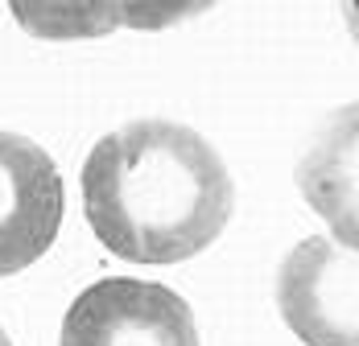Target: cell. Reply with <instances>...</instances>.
I'll list each match as a JSON object with an SVG mask.
<instances>
[{
  "instance_id": "6da1fadb",
  "label": "cell",
  "mask_w": 359,
  "mask_h": 346,
  "mask_svg": "<svg viewBox=\"0 0 359 346\" xmlns=\"http://www.w3.org/2000/svg\"><path fill=\"white\" fill-rule=\"evenodd\" d=\"M236 186L211 140L186 124L137 120L83 165V210L111 256L178 264L223 235Z\"/></svg>"
},
{
  "instance_id": "7a4b0ae2",
  "label": "cell",
  "mask_w": 359,
  "mask_h": 346,
  "mask_svg": "<svg viewBox=\"0 0 359 346\" xmlns=\"http://www.w3.org/2000/svg\"><path fill=\"white\" fill-rule=\"evenodd\" d=\"M58 346H198L194 313L157 280L108 277L79 293Z\"/></svg>"
},
{
  "instance_id": "3957f363",
  "label": "cell",
  "mask_w": 359,
  "mask_h": 346,
  "mask_svg": "<svg viewBox=\"0 0 359 346\" xmlns=\"http://www.w3.org/2000/svg\"><path fill=\"white\" fill-rule=\"evenodd\" d=\"M355 251L326 235L302 240L281 264L277 301L289 330L306 346H359Z\"/></svg>"
},
{
  "instance_id": "277c9868",
  "label": "cell",
  "mask_w": 359,
  "mask_h": 346,
  "mask_svg": "<svg viewBox=\"0 0 359 346\" xmlns=\"http://www.w3.org/2000/svg\"><path fill=\"white\" fill-rule=\"evenodd\" d=\"M62 227V173L29 137L0 132V277L37 264Z\"/></svg>"
},
{
  "instance_id": "5b68a950",
  "label": "cell",
  "mask_w": 359,
  "mask_h": 346,
  "mask_svg": "<svg viewBox=\"0 0 359 346\" xmlns=\"http://www.w3.org/2000/svg\"><path fill=\"white\" fill-rule=\"evenodd\" d=\"M302 190L323 210L339 235V247L355 251V111L339 116V128L306 157Z\"/></svg>"
},
{
  "instance_id": "8992f818",
  "label": "cell",
  "mask_w": 359,
  "mask_h": 346,
  "mask_svg": "<svg viewBox=\"0 0 359 346\" xmlns=\"http://www.w3.org/2000/svg\"><path fill=\"white\" fill-rule=\"evenodd\" d=\"M0 346H13V338H8V334H4V330H0Z\"/></svg>"
}]
</instances>
